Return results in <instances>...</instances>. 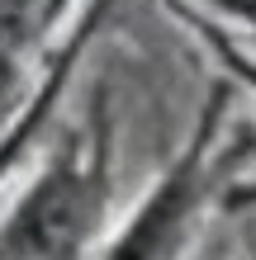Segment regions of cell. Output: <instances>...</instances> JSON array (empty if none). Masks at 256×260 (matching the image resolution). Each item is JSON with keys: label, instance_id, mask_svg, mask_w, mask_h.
<instances>
[{"label": "cell", "instance_id": "1", "mask_svg": "<svg viewBox=\"0 0 256 260\" xmlns=\"http://www.w3.org/2000/svg\"><path fill=\"white\" fill-rule=\"evenodd\" d=\"M76 232H81V208L71 180H52L48 189H38V199L19 222V241L34 260H62L76 246Z\"/></svg>", "mask_w": 256, "mask_h": 260}]
</instances>
